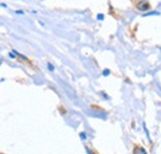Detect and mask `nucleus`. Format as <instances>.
<instances>
[{
	"label": "nucleus",
	"mask_w": 161,
	"mask_h": 154,
	"mask_svg": "<svg viewBox=\"0 0 161 154\" xmlns=\"http://www.w3.org/2000/svg\"><path fill=\"white\" fill-rule=\"evenodd\" d=\"M103 18H104V16H103L102 14H99V15H98V19H99V20H102V19H103Z\"/></svg>",
	"instance_id": "obj_5"
},
{
	"label": "nucleus",
	"mask_w": 161,
	"mask_h": 154,
	"mask_svg": "<svg viewBox=\"0 0 161 154\" xmlns=\"http://www.w3.org/2000/svg\"><path fill=\"white\" fill-rule=\"evenodd\" d=\"M80 138H82V139H86V135H84V133H80Z\"/></svg>",
	"instance_id": "obj_4"
},
{
	"label": "nucleus",
	"mask_w": 161,
	"mask_h": 154,
	"mask_svg": "<svg viewBox=\"0 0 161 154\" xmlns=\"http://www.w3.org/2000/svg\"><path fill=\"white\" fill-rule=\"evenodd\" d=\"M47 67H48V69H50L51 72H53V70H55V67H53L51 63H47Z\"/></svg>",
	"instance_id": "obj_2"
},
{
	"label": "nucleus",
	"mask_w": 161,
	"mask_h": 154,
	"mask_svg": "<svg viewBox=\"0 0 161 154\" xmlns=\"http://www.w3.org/2000/svg\"><path fill=\"white\" fill-rule=\"evenodd\" d=\"M109 74H110V70H109V69L103 70V75H104V77H107V75H109Z\"/></svg>",
	"instance_id": "obj_3"
},
{
	"label": "nucleus",
	"mask_w": 161,
	"mask_h": 154,
	"mask_svg": "<svg viewBox=\"0 0 161 154\" xmlns=\"http://www.w3.org/2000/svg\"><path fill=\"white\" fill-rule=\"evenodd\" d=\"M0 154H4V153H0Z\"/></svg>",
	"instance_id": "obj_6"
},
{
	"label": "nucleus",
	"mask_w": 161,
	"mask_h": 154,
	"mask_svg": "<svg viewBox=\"0 0 161 154\" xmlns=\"http://www.w3.org/2000/svg\"><path fill=\"white\" fill-rule=\"evenodd\" d=\"M135 6H136V9L139 11H147L151 8V5H150V3L147 0H138L136 4H135Z\"/></svg>",
	"instance_id": "obj_1"
}]
</instances>
